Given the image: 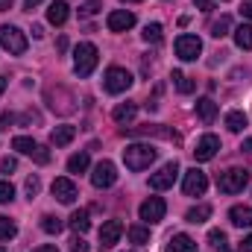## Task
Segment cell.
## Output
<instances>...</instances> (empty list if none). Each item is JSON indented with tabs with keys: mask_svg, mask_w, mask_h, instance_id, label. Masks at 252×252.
Listing matches in <instances>:
<instances>
[{
	"mask_svg": "<svg viewBox=\"0 0 252 252\" xmlns=\"http://www.w3.org/2000/svg\"><path fill=\"white\" fill-rule=\"evenodd\" d=\"M106 27H109L112 32H126V30H132V27H135V15H132V12H126V9H115V12H109Z\"/></svg>",
	"mask_w": 252,
	"mask_h": 252,
	"instance_id": "cell-14",
	"label": "cell"
},
{
	"mask_svg": "<svg viewBox=\"0 0 252 252\" xmlns=\"http://www.w3.org/2000/svg\"><path fill=\"white\" fill-rule=\"evenodd\" d=\"M217 150H220V138L217 135H202L199 141H196V150H193V156H196V161H211L214 156H217Z\"/></svg>",
	"mask_w": 252,
	"mask_h": 252,
	"instance_id": "cell-13",
	"label": "cell"
},
{
	"mask_svg": "<svg viewBox=\"0 0 252 252\" xmlns=\"http://www.w3.org/2000/svg\"><path fill=\"white\" fill-rule=\"evenodd\" d=\"M12 121H15V115H9V112H6V115H0V129H9Z\"/></svg>",
	"mask_w": 252,
	"mask_h": 252,
	"instance_id": "cell-39",
	"label": "cell"
},
{
	"mask_svg": "<svg viewBox=\"0 0 252 252\" xmlns=\"http://www.w3.org/2000/svg\"><path fill=\"white\" fill-rule=\"evenodd\" d=\"M67 15H70V6H67L64 0L50 3V9H47V21H50L53 27H62L64 21H67Z\"/></svg>",
	"mask_w": 252,
	"mask_h": 252,
	"instance_id": "cell-17",
	"label": "cell"
},
{
	"mask_svg": "<svg viewBox=\"0 0 252 252\" xmlns=\"http://www.w3.org/2000/svg\"><path fill=\"white\" fill-rule=\"evenodd\" d=\"M173 85L179 88V94H193V88H196V82L182 70H173Z\"/></svg>",
	"mask_w": 252,
	"mask_h": 252,
	"instance_id": "cell-25",
	"label": "cell"
},
{
	"mask_svg": "<svg viewBox=\"0 0 252 252\" xmlns=\"http://www.w3.org/2000/svg\"><path fill=\"white\" fill-rule=\"evenodd\" d=\"M193 6H196L199 12H208V9H211V0H193Z\"/></svg>",
	"mask_w": 252,
	"mask_h": 252,
	"instance_id": "cell-40",
	"label": "cell"
},
{
	"mask_svg": "<svg viewBox=\"0 0 252 252\" xmlns=\"http://www.w3.org/2000/svg\"><path fill=\"white\" fill-rule=\"evenodd\" d=\"M129 241H132V244H147V241H150V229L132 226V229H129Z\"/></svg>",
	"mask_w": 252,
	"mask_h": 252,
	"instance_id": "cell-32",
	"label": "cell"
},
{
	"mask_svg": "<svg viewBox=\"0 0 252 252\" xmlns=\"http://www.w3.org/2000/svg\"><path fill=\"white\" fill-rule=\"evenodd\" d=\"M73 138H76V126H67V124L56 126V129L50 132V144H53V147H67Z\"/></svg>",
	"mask_w": 252,
	"mask_h": 252,
	"instance_id": "cell-18",
	"label": "cell"
},
{
	"mask_svg": "<svg viewBox=\"0 0 252 252\" xmlns=\"http://www.w3.org/2000/svg\"><path fill=\"white\" fill-rule=\"evenodd\" d=\"M129 252H132V250H129Z\"/></svg>",
	"mask_w": 252,
	"mask_h": 252,
	"instance_id": "cell-50",
	"label": "cell"
},
{
	"mask_svg": "<svg viewBox=\"0 0 252 252\" xmlns=\"http://www.w3.org/2000/svg\"><path fill=\"white\" fill-rule=\"evenodd\" d=\"M135 115H138V106H135V103H121V106H115V112H112V118H115L118 124H132Z\"/></svg>",
	"mask_w": 252,
	"mask_h": 252,
	"instance_id": "cell-22",
	"label": "cell"
},
{
	"mask_svg": "<svg viewBox=\"0 0 252 252\" xmlns=\"http://www.w3.org/2000/svg\"><path fill=\"white\" fill-rule=\"evenodd\" d=\"M241 12H244V18H252V0H250V3H244V6H241Z\"/></svg>",
	"mask_w": 252,
	"mask_h": 252,
	"instance_id": "cell-44",
	"label": "cell"
},
{
	"mask_svg": "<svg viewBox=\"0 0 252 252\" xmlns=\"http://www.w3.org/2000/svg\"><path fill=\"white\" fill-rule=\"evenodd\" d=\"M38 188H41V182H38V176H30L27 179V193H30V199L38 193Z\"/></svg>",
	"mask_w": 252,
	"mask_h": 252,
	"instance_id": "cell-37",
	"label": "cell"
},
{
	"mask_svg": "<svg viewBox=\"0 0 252 252\" xmlns=\"http://www.w3.org/2000/svg\"><path fill=\"white\" fill-rule=\"evenodd\" d=\"M70 252H88V244H85L82 238H73V241H70Z\"/></svg>",
	"mask_w": 252,
	"mask_h": 252,
	"instance_id": "cell-38",
	"label": "cell"
},
{
	"mask_svg": "<svg viewBox=\"0 0 252 252\" xmlns=\"http://www.w3.org/2000/svg\"><path fill=\"white\" fill-rule=\"evenodd\" d=\"M229 220H232V226H238V229H250L252 226V205H235V208L229 211Z\"/></svg>",
	"mask_w": 252,
	"mask_h": 252,
	"instance_id": "cell-16",
	"label": "cell"
},
{
	"mask_svg": "<svg viewBox=\"0 0 252 252\" xmlns=\"http://www.w3.org/2000/svg\"><path fill=\"white\" fill-rule=\"evenodd\" d=\"M126 3H141V0H126Z\"/></svg>",
	"mask_w": 252,
	"mask_h": 252,
	"instance_id": "cell-48",
	"label": "cell"
},
{
	"mask_svg": "<svg viewBox=\"0 0 252 252\" xmlns=\"http://www.w3.org/2000/svg\"><path fill=\"white\" fill-rule=\"evenodd\" d=\"M208 241H211V247H217V250H226V232H220V229H211V232H208Z\"/></svg>",
	"mask_w": 252,
	"mask_h": 252,
	"instance_id": "cell-34",
	"label": "cell"
},
{
	"mask_svg": "<svg viewBox=\"0 0 252 252\" xmlns=\"http://www.w3.org/2000/svg\"><path fill=\"white\" fill-rule=\"evenodd\" d=\"M97 62H100V53H97V47L91 41L76 44V50H73V73L76 76H91Z\"/></svg>",
	"mask_w": 252,
	"mask_h": 252,
	"instance_id": "cell-2",
	"label": "cell"
},
{
	"mask_svg": "<svg viewBox=\"0 0 252 252\" xmlns=\"http://www.w3.org/2000/svg\"><path fill=\"white\" fill-rule=\"evenodd\" d=\"M164 211H167V205H164L161 196H150V199H144L141 208H138V214H141L144 223H161V220H164Z\"/></svg>",
	"mask_w": 252,
	"mask_h": 252,
	"instance_id": "cell-7",
	"label": "cell"
},
{
	"mask_svg": "<svg viewBox=\"0 0 252 252\" xmlns=\"http://www.w3.org/2000/svg\"><path fill=\"white\" fill-rule=\"evenodd\" d=\"M196 115H199L202 124H214V118H217V103H214L211 97L196 100Z\"/></svg>",
	"mask_w": 252,
	"mask_h": 252,
	"instance_id": "cell-20",
	"label": "cell"
},
{
	"mask_svg": "<svg viewBox=\"0 0 252 252\" xmlns=\"http://www.w3.org/2000/svg\"><path fill=\"white\" fill-rule=\"evenodd\" d=\"M62 220H59V217H53V214H47V217H41V229H44V232H47V235H59V232H62Z\"/></svg>",
	"mask_w": 252,
	"mask_h": 252,
	"instance_id": "cell-30",
	"label": "cell"
},
{
	"mask_svg": "<svg viewBox=\"0 0 252 252\" xmlns=\"http://www.w3.org/2000/svg\"><path fill=\"white\" fill-rule=\"evenodd\" d=\"M176 176H179V164H176V161H167V164H164L158 173H153V176H150V188H153V190H167V188H173Z\"/></svg>",
	"mask_w": 252,
	"mask_h": 252,
	"instance_id": "cell-8",
	"label": "cell"
},
{
	"mask_svg": "<svg viewBox=\"0 0 252 252\" xmlns=\"http://www.w3.org/2000/svg\"><path fill=\"white\" fill-rule=\"evenodd\" d=\"M67 226L73 229V232H88L91 229V217H88V208H79V211H73L70 217H67Z\"/></svg>",
	"mask_w": 252,
	"mask_h": 252,
	"instance_id": "cell-21",
	"label": "cell"
},
{
	"mask_svg": "<svg viewBox=\"0 0 252 252\" xmlns=\"http://www.w3.org/2000/svg\"><path fill=\"white\" fill-rule=\"evenodd\" d=\"M235 44L241 50H252V24H241L235 30Z\"/></svg>",
	"mask_w": 252,
	"mask_h": 252,
	"instance_id": "cell-23",
	"label": "cell"
},
{
	"mask_svg": "<svg viewBox=\"0 0 252 252\" xmlns=\"http://www.w3.org/2000/svg\"><path fill=\"white\" fill-rule=\"evenodd\" d=\"M247 182H250V173L241 170V167H229V170H223L217 176V188L223 190V193H241V190L247 188Z\"/></svg>",
	"mask_w": 252,
	"mask_h": 252,
	"instance_id": "cell-3",
	"label": "cell"
},
{
	"mask_svg": "<svg viewBox=\"0 0 252 252\" xmlns=\"http://www.w3.org/2000/svg\"><path fill=\"white\" fill-rule=\"evenodd\" d=\"M164 252H196V241L190 235H173Z\"/></svg>",
	"mask_w": 252,
	"mask_h": 252,
	"instance_id": "cell-19",
	"label": "cell"
},
{
	"mask_svg": "<svg viewBox=\"0 0 252 252\" xmlns=\"http://www.w3.org/2000/svg\"><path fill=\"white\" fill-rule=\"evenodd\" d=\"M241 150H244V153H252V138H247V141L241 144Z\"/></svg>",
	"mask_w": 252,
	"mask_h": 252,
	"instance_id": "cell-45",
	"label": "cell"
},
{
	"mask_svg": "<svg viewBox=\"0 0 252 252\" xmlns=\"http://www.w3.org/2000/svg\"><path fill=\"white\" fill-rule=\"evenodd\" d=\"M100 9H103V3H100V0H85V3L79 6V15H82V18H91V15H97Z\"/></svg>",
	"mask_w": 252,
	"mask_h": 252,
	"instance_id": "cell-33",
	"label": "cell"
},
{
	"mask_svg": "<svg viewBox=\"0 0 252 252\" xmlns=\"http://www.w3.org/2000/svg\"><path fill=\"white\" fill-rule=\"evenodd\" d=\"M0 91H6V79L3 76H0Z\"/></svg>",
	"mask_w": 252,
	"mask_h": 252,
	"instance_id": "cell-47",
	"label": "cell"
},
{
	"mask_svg": "<svg viewBox=\"0 0 252 252\" xmlns=\"http://www.w3.org/2000/svg\"><path fill=\"white\" fill-rule=\"evenodd\" d=\"M32 252H59V250H56L53 244H41V247H35Z\"/></svg>",
	"mask_w": 252,
	"mask_h": 252,
	"instance_id": "cell-42",
	"label": "cell"
},
{
	"mask_svg": "<svg viewBox=\"0 0 252 252\" xmlns=\"http://www.w3.org/2000/svg\"><path fill=\"white\" fill-rule=\"evenodd\" d=\"M121 235H124V223H121V220H109V223H103V229H100V244H103V250L115 247V244L121 241Z\"/></svg>",
	"mask_w": 252,
	"mask_h": 252,
	"instance_id": "cell-15",
	"label": "cell"
},
{
	"mask_svg": "<svg viewBox=\"0 0 252 252\" xmlns=\"http://www.w3.org/2000/svg\"><path fill=\"white\" fill-rule=\"evenodd\" d=\"M158 158V150L153 147V144H129L124 150V164L129 170H147L153 161Z\"/></svg>",
	"mask_w": 252,
	"mask_h": 252,
	"instance_id": "cell-1",
	"label": "cell"
},
{
	"mask_svg": "<svg viewBox=\"0 0 252 252\" xmlns=\"http://www.w3.org/2000/svg\"><path fill=\"white\" fill-rule=\"evenodd\" d=\"M15 167H18V161L12 158V156H6V158H0V173H15Z\"/></svg>",
	"mask_w": 252,
	"mask_h": 252,
	"instance_id": "cell-36",
	"label": "cell"
},
{
	"mask_svg": "<svg viewBox=\"0 0 252 252\" xmlns=\"http://www.w3.org/2000/svg\"><path fill=\"white\" fill-rule=\"evenodd\" d=\"M226 129L229 132H244L247 129V115L244 112H229L226 115Z\"/></svg>",
	"mask_w": 252,
	"mask_h": 252,
	"instance_id": "cell-26",
	"label": "cell"
},
{
	"mask_svg": "<svg viewBox=\"0 0 252 252\" xmlns=\"http://www.w3.org/2000/svg\"><path fill=\"white\" fill-rule=\"evenodd\" d=\"M50 190H53V196H56L62 205H73V202H76V196H79V188H76V185H73V179H67V176L53 179Z\"/></svg>",
	"mask_w": 252,
	"mask_h": 252,
	"instance_id": "cell-10",
	"label": "cell"
},
{
	"mask_svg": "<svg viewBox=\"0 0 252 252\" xmlns=\"http://www.w3.org/2000/svg\"><path fill=\"white\" fill-rule=\"evenodd\" d=\"M15 232H18V229H15V223H12L9 217H3V214H0V241H12V238H15Z\"/></svg>",
	"mask_w": 252,
	"mask_h": 252,
	"instance_id": "cell-31",
	"label": "cell"
},
{
	"mask_svg": "<svg viewBox=\"0 0 252 252\" xmlns=\"http://www.w3.org/2000/svg\"><path fill=\"white\" fill-rule=\"evenodd\" d=\"M12 150H18V153H24V156H32L38 164H47V161H50V153H47L41 144H35L32 138H27V135L12 138Z\"/></svg>",
	"mask_w": 252,
	"mask_h": 252,
	"instance_id": "cell-6",
	"label": "cell"
},
{
	"mask_svg": "<svg viewBox=\"0 0 252 252\" xmlns=\"http://www.w3.org/2000/svg\"><path fill=\"white\" fill-rule=\"evenodd\" d=\"M0 252H6V247H0Z\"/></svg>",
	"mask_w": 252,
	"mask_h": 252,
	"instance_id": "cell-49",
	"label": "cell"
},
{
	"mask_svg": "<svg viewBox=\"0 0 252 252\" xmlns=\"http://www.w3.org/2000/svg\"><path fill=\"white\" fill-rule=\"evenodd\" d=\"M229 30H232V18H226V15H223L220 21H214V24H211V35H214V38L229 35Z\"/></svg>",
	"mask_w": 252,
	"mask_h": 252,
	"instance_id": "cell-29",
	"label": "cell"
},
{
	"mask_svg": "<svg viewBox=\"0 0 252 252\" xmlns=\"http://www.w3.org/2000/svg\"><path fill=\"white\" fill-rule=\"evenodd\" d=\"M12 199H15L12 182H0V205H6V202H12Z\"/></svg>",
	"mask_w": 252,
	"mask_h": 252,
	"instance_id": "cell-35",
	"label": "cell"
},
{
	"mask_svg": "<svg viewBox=\"0 0 252 252\" xmlns=\"http://www.w3.org/2000/svg\"><path fill=\"white\" fill-rule=\"evenodd\" d=\"M132 82H135V76L126 67H109L106 76H103V85H106L109 94H124V91L132 88Z\"/></svg>",
	"mask_w": 252,
	"mask_h": 252,
	"instance_id": "cell-4",
	"label": "cell"
},
{
	"mask_svg": "<svg viewBox=\"0 0 252 252\" xmlns=\"http://www.w3.org/2000/svg\"><path fill=\"white\" fill-rule=\"evenodd\" d=\"M38 3H44V0H24V6H27V9H35Z\"/></svg>",
	"mask_w": 252,
	"mask_h": 252,
	"instance_id": "cell-46",
	"label": "cell"
},
{
	"mask_svg": "<svg viewBox=\"0 0 252 252\" xmlns=\"http://www.w3.org/2000/svg\"><path fill=\"white\" fill-rule=\"evenodd\" d=\"M241 252H252V235H247V238L241 241Z\"/></svg>",
	"mask_w": 252,
	"mask_h": 252,
	"instance_id": "cell-41",
	"label": "cell"
},
{
	"mask_svg": "<svg viewBox=\"0 0 252 252\" xmlns=\"http://www.w3.org/2000/svg\"><path fill=\"white\" fill-rule=\"evenodd\" d=\"M208 188V176L202 173V170H196V167H190L188 173H185V182H182V190H185V196H202Z\"/></svg>",
	"mask_w": 252,
	"mask_h": 252,
	"instance_id": "cell-12",
	"label": "cell"
},
{
	"mask_svg": "<svg viewBox=\"0 0 252 252\" xmlns=\"http://www.w3.org/2000/svg\"><path fill=\"white\" fill-rule=\"evenodd\" d=\"M115 182H118V167L112 161H100L94 167V173H91V185L103 190V188H112Z\"/></svg>",
	"mask_w": 252,
	"mask_h": 252,
	"instance_id": "cell-9",
	"label": "cell"
},
{
	"mask_svg": "<svg viewBox=\"0 0 252 252\" xmlns=\"http://www.w3.org/2000/svg\"><path fill=\"white\" fill-rule=\"evenodd\" d=\"M199 53H202V41H199L196 35H179V38H176V56H179L182 62L199 59Z\"/></svg>",
	"mask_w": 252,
	"mask_h": 252,
	"instance_id": "cell-11",
	"label": "cell"
},
{
	"mask_svg": "<svg viewBox=\"0 0 252 252\" xmlns=\"http://www.w3.org/2000/svg\"><path fill=\"white\" fill-rule=\"evenodd\" d=\"M161 32H164V30H161V24H147L141 35H144V41H147V44H158V41H161Z\"/></svg>",
	"mask_w": 252,
	"mask_h": 252,
	"instance_id": "cell-28",
	"label": "cell"
},
{
	"mask_svg": "<svg viewBox=\"0 0 252 252\" xmlns=\"http://www.w3.org/2000/svg\"><path fill=\"white\" fill-rule=\"evenodd\" d=\"M88 164H91L88 153H76V156H70V158H67V173H85V170H88Z\"/></svg>",
	"mask_w": 252,
	"mask_h": 252,
	"instance_id": "cell-24",
	"label": "cell"
},
{
	"mask_svg": "<svg viewBox=\"0 0 252 252\" xmlns=\"http://www.w3.org/2000/svg\"><path fill=\"white\" fill-rule=\"evenodd\" d=\"M0 47L9 50V56L27 53V35L18 27H0Z\"/></svg>",
	"mask_w": 252,
	"mask_h": 252,
	"instance_id": "cell-5",
	"label": "cell"
},
{
	"mask_svg": "<svg viewBox=\"0 0 252 252\" xmlns=\"http://www.w3.org/2000/svg\"><path fill=\"white\" fill-rule=\"evenodd\" d=\"M15 6V0H0V12H9Z\"/></svg>",
	"mask_w": 252,
	"mask_h": 252,
	"instance_id": "cell-43",
	"label": "cell"
},
{
	"mask_svg": "<svg viewBox=\"0 0 252 252\" xmlns=\"http://www.w3.org/2000/svg\"><path fill=\"white\" fill-rule=\"evenodd\" d=\"M208 217H211V205H193L188 214H185L188 223H205Z\"/></svg>",
	"mask_w": 252,
	"mask_h": 252,
	"instance_id": "cell-27",
	"label": "cell"
}]
</instances>
